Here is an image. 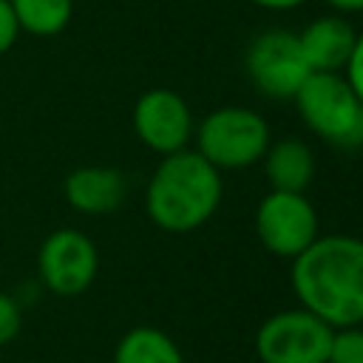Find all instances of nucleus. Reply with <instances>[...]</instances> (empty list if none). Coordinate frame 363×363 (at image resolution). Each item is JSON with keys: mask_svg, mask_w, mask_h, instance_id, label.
<instances>
[{"mask_svg": "<svg viewBox=\"0 0 363 363\" xmlns=\"http://www.w3.org/2000/svg\"><path fill=\"white\" fill-rule=\"evenodd\" d=\"M298 306L318 315L332 329L363 320V238L318 235L289 269Z\"/></svg>", "mask_w": 363, "mask_h": 363, "instance_id": "nucleus-1", "label": "nucleus"}, {"mask_svg": "<svg viewBox=\"0 0 363 363\" xmlns=\"http://www.w3.org/2000/svg\"><path fill=\"white\" fill-rule=\"evenodd\" d=\"M224 196L221 170L199 150H176L159 159L145 187V213L164 233H193L204 227Z\"/></svg>", "mask_w": 363, "mask_h": 363, "instance_id": "nucleus-2", "label": "nucleus"}, {"mask_svg": "<svg viewBox=\"0 0 363 363\" xmlns=\"http://www.w3.org/2000/svg\"><path fill=\"white\" fill-rule=\"evenodd\" d=\"M196 150L221 173L258 164L272 142L269 122L244 105H224L210 111L193 130Z\"/></svg>", "mask_w": 363, "mask_h": 363, "instance_id": "nucleus-3", "label": "nucleus"}, {"mask_svg": "<svg viewBox=\"0 0 363 363\" xmlns=\"http://www.w3.org/2000/svg\"><path fill=\"white\" fill-rule=\"evenodd\" d=\"M292 102L303 125L326 145L337 150H357L363 145V102L343 74H309Z\"/></svg>", "mask_w": 363, "mask_h": 363, "instance_id": "nucleus-4", "label": "nucleus"}, {"mask_svg": "<svg viewBox=\"0 0 363 363\" xmlns=\"http://www.w3.org/2000/svg\"><path fill=\"white\" fill-rule=\"evenodd\" d=\"M332 326L303 306L269 315L255 332V354L261 363H326Z\"/></svg>", "mask_w": 363, "mask_h": 363, "instance_id": "nucleus-5", "label": "nucleus"}, {"mask_svg": "<svg viewBox=\"0 0 363 363\" xmlns=\"http://www.w3.org/2000/svg\"><path fill=\"white\" fill-rule=\"evenodd\" d=\"M255 235L267 252L292 261L320 235V218L306 193L269 190L255 207Z\"/></svg>", "mask_w": 363, "mask_h": 363, "instance_id": "nucleus-6", "label": "nucleus"}, {"mask_svg": "<svg viewBox=\"0 0 363 363\" xmlns=\"http://www.w3.org/2000/svg\"><path fill=\"white\" fill-rule=\"evenodd\" d=\"M244 68H247L250 82L258 88V94L269 99H295L301 85L312 74L301 54L298 34L286 28L261 31L247 45Z\"/></svg>", "mask_w": 363, "mask_h": 363, "instance_id": "nucleus-7", "label": "nucleus"}, {"mask_svg": "<svg viewBox=\"0 0 363 363\" xmlns=\"http://www.w3.org/2000/svg\"><path fill=\"white\" fill-rule=\"evenodd\" d=\"M99 272V250L82 230L60 227L37 250V275L60 298L82 295Z\"/></svg>", "mask_w": 363, "mask_h": 363, "instance_id": "nucleus-8", "label": "nucleus"}, {"mask_svg": "<svg viewBox=\"0 0 363 363\" xmlns=\"http://www.w3.org/2000/svg\"><path fill=\"white\" fill-rule=\"evenodd\" d=\"M133 130L147 150L167 156L190 145L196 122L182 94L173 88H150L133 105Z\"/></svg>", "mask_w": 363, "mask_h": 363, "instance_id": "nucleus-9", "label": "nucleus"}, {"mask_svg": "<svg viewBox=\"0 0 363 363\" xmlns=\"http://www.w3.org/2000/svg\"><path fill=\"white\" fill-rule=\"evenodd\" d=\"M354 40V26L346 20V14L337 11L309 20L298 34L301 54L312 74H340L346 68Z\"/></svg>", "mask_w": 363, "mask_h": 363, "instance_id": "nucleus-10", "label": "nucleus"}, {"mask_svg": "<svg viewBox=\"0 0 363 363\" xmlns=\"http://www.w3.org/2000/svg\"><path fill=\"white\" fill-rule=\"evenodd\" d=\"M65 201L82 216H108L122 207L128 196V179L116 167L82 164L65 176Z\"/></svg>", "mask_w": 363, "mask_h": 363, "instance_id": "nucleus-11", "label": "nucleus"}, {"mask_svg": "<svg viewBox=\"0 0 363 363\" xmlns=\"http://www.w3.org/2000/svg\"><path fill=\"white\" fill-rule=\"evenodd\" d=\"M261 164L269 190H286V193H306L318 170L312 147L298 136H284L269 142Z\"/></svg>", "mask_w": 363, "mask_h": 363, "instance_id": "nucleus-12", "label": "nucleus"}, {"mask_svg": "<svg viewBox=\"0 0 363 363\" xmlns=\"http://www.w3.org/2000/svg\"><path fill=\"white\" fill-rule=\"evenodd\" d=\"M113 363H184V354L164 329L133 326L116 340Z\"/></svg>", "mask_w": 363, "mask_h": 363, "instance_id": "nucleus-13", "label": "nucleus"}, {"mask_svg": "<svg viewBox=\"0 0 363 363\" xmlns=\"http://www.w3.org/2000/svg\"><path fill=\"white\" fill-rule=\"evenodd\" d=\"M20 31L34 37H54L68 28L74 0H9Z\"/></svg>", "mask_w": 363, "mask_h": 363, "instance_id": "nucleus-14", "label": "nucleus"}, {"mask_svg": "<svg viewBox=\"0 0 363 363\" xmlns=\"http://www.w3.org/2000/svg\"><path fill=\"white\" fill-rule=\"evenodd\" d=\"M326 363H363V329L360 326L335 329Z\"/></svg>", "mask_w": 363, "mask_h": 363, "instance_id": "nucleus-15", "label": "nucleus"}, {"mask_svg": "<svg viewBox=\"0 0 363 363\" xmlns=\"http://www.w3.org/2000/svg\"><path fill=\"white\" fill-rule=\"evenodd\" d=\"M20 326H23V315L17 301L9 292H0V349L20 335Z\"/></svg>", "mask_w": 363, "mask_h": 363, "instance_id": "nucleus-16", "label": "nucleus"}, {"mask_svg": "<svg viewBox=\"0 0 363 363\" xmlns=\"http://www.w3.org/2000/svg\"><path fill=\"white\" fill-rule=\"evenodd\" d=\"M340 74L349 82V88L357 94V99L363 102V31H357V40L352 45V54L346 60V68Z\"/></svg>", "mask_w": 363, "mask_h": 363, "instance_id": "nucleus-17", "label": "nucleus"}, {"mask_svg": "<svg viewBox=\"0 0 363 363\" xmlns=\"http://www.w3.org/2000/svg\"><path fill=\"white\" fill-rule=\"evenodd\" d=\"M20 37V26H17V17L11 11V3L9 0H0V57L6 51H11V45L17 43Z\"/></svg>", "mask_w": 363, "mask_h": 363, "instance_id": "nucleus-18", "label": "nucleus"}, {"mask_svg": "<svg viewBox=\"0 0 363 363\" xmlns=\"http://www.w3.org/2000/svg\"><path fill=\"white\" fill-rule=\"evenodd\" d=\"M250 3L258 9H267V11H292V9L303 6L306 0H250Z\"/></svg>", "mask_w": 363, "mask_h": 363, "instance_id": "nucleus-19", "label": "nucleus"}, {"mask_svg": "<svg viewBox=\"0 0 363 363\" xmlns=\"http://www.w3.org/2000/svg\"><path fill=\"white\" fill-rule=\"evenodd\" d=\"M323 3L337 14H360L363 11V0H323Z\"/></svg>", "mask_w": 363, "mask_h": 363, "instance_id": "nucleus-20", "label": "nucleus"}, {"mask_svg": "<svg viewBox=\"0 0 363 363\" xmlns=\"http://www.w3.org/2000/svg\"><path fill=\"white\" fill-rule=\"evenodd\" d=\"M357 326H360V329H363V320H360V323H357Z\"/></svg>", "mask_w": 363, "mask_h": 363, "instance_id": "nucleus-21", "label": "nucleus"}]
</instances>
